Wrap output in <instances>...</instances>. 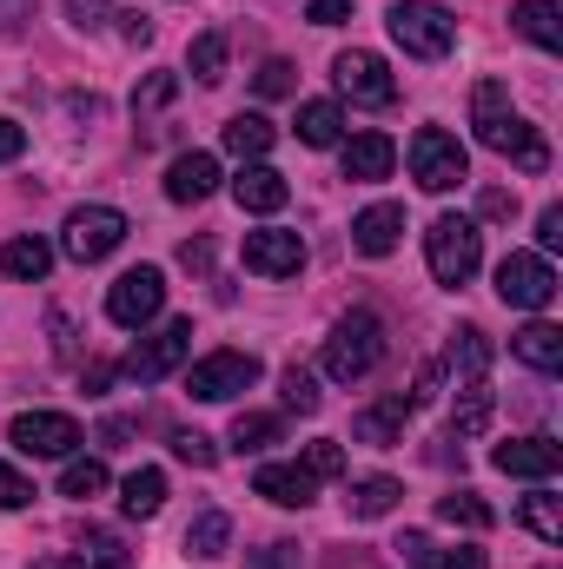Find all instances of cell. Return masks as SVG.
Returning <instances> with one entry per match:
<instances>
[{"instance_id": "obj_1", "label": "cell", "mask_w": 563, "mask_h": 569, "mask_svg": "<svg viewBox=\"0 0 563 569\" xmlns=\"http://www.w3.org/2000/svg\"><path fill=\"white\" fill-rule=\"evenodd\" d=\"M471 127H477V146L517 159L524 172H544V166H551V146H544V133L511 107V87H504V80H477V87H471Z\"/></svg>"}, {"instance_id": "obj_2", "label": "cell", "mask_w": 563, "mask_h": 569, "mask_svg": "<svg viewBox=\"0 0 563 569\" xmlns=\"http://www.w3.org/2000/svg\"><path fill=\"white\" fill-rule=\"evenodd\" d=\"M385 365V318L378 311H345L338 325H332V338H325V378L332 385H358V378H372Z\"/></svg>"}, {"instance_id": "obj_3", "label": "cell", "mask_w": 563, "mask_h": 569, "mask_svg": "<svg viewBox=\"0 0 563 569\" xmlns=\"http://www.w3.org/2000/svg\"><path fill=\"white\" fill-rule=\"evenodd\" d=\"M424 259H431V279L437 284H471V272L484 266V232H477V219H464V212H437L431 219V232H424Z\"/></svg>"}, {"instance_id": "obj_4", "label": "cell", "mask_w": 563, "mask_h": 569, "mask_svg": "<svg viewBox=\"0 0 563 569\" xmlns=\"http://www.w3.org/2000/svg\"><path fill=\"white\" fill-rule=\"evenodd\" d=\"M385 27H392V40H398L412 60H444V53L457 47V20H451L437 0H398V7L385 13Z\"/></svg>"}, {"instance_id": "obj_5", "label": "cell", "mask_w": 563, "mask_h": 569, "mask_svg": "<svg viewBox=\"0 0 563 569\" xmlns=\"http://www.w3.org/2000/svg\"><path fill=\"white\" fill-rule=\"evenodd\" d=\"M412 179H418L424 192H451V186L471 179V152L457 146V133H444V127H418L412 133Z\"/></svg>"}, {"instance_id": "obj_6", "label": "cell", "mask_w": 563, "mask_h": 569, "mask_svg": "<svg viewBox=\"0 0 563 569\" xmlns=\"http://www.w3.org/2000/svg\"><path fill=\"white\" fill-rule=\"evenodd\" d=\"M259 385V358L253 351H213V358H199L192 371H186V391L199 398V405H233L239 391H253Z\"/></svg>"}, {"instance_id": "obj_7", "label": "cell", "mask_w": 563, "mask_h": 569, "mask_svg": "<svg viewBox=\"0 0 563 569\" xmlns=\"http://www.w3.org/2000/svg\"><path fill=\"white\" fill-rule=\"evenodd\" d=\"M67 259H80V266H100L107 252H120L127 246V212H113V206H80L73 219H67Z\"/></svg>"}, {"instance_id": "obj_8", "label": "cell", "mask_w": 563, "mask_h": 569, "mask_svg": "<svg viewBox=\"0 0 563 569\" xmlns=\"http://www.w3.org/2000/svg\"><path fill=\"white\" fill-rule=\"evenodd\" d=\"M192 358V318H172V325H159L152 338H140L134 351H127V378H140V385H159L166 371H179Z\"/></svg>"}, {"instance_id": "obj_9", "label": "cell", "mask_w": 563, "mask_h": 569, "mask_svg": "<svg viewBox=\"0 0 563 569\" xmlns=\"http://www.w3.org/2000/svg\"><path fill=\"white\" fill-rule=\"evenodd\" d=\"M159 305H166V279H159V266H134L127 279H113V291H107V318H113L120 331L152 325Z\"/></svg>"}, {"instance_id": "obj_10", "label": "cell", "mask_w": 563, "mask_h": 569, "mask_svg": "<svg viewBox=\"0 0 563 569\" xmlns=\"http://www.w3.org/2000/svg\"><path fill=\"white\" fill-rule=\"evenodd\" d=\"M7 437H13L20 457H73V450L87 443L67 411H20V418L7 425Z\"/></svg>"}, {"instance_id": "obj_11", "label": "cell", "mask_w": 563, "mask_h": 569, "mask_svg": "<svg viewBox=\"0 0 563 569\" xmlns=\"http://www.w3.org/2000/svg\"><path fill=\"white\" fill-rule=\"evenodd\" d=\"M332 80H338V93H345V100H358V107H392V100H398L392 67H385L378 53H365V47L338 53V60H332Z\"/></svg>"}, {"instance_id": "obj_12", "label": "cell", "mask_w": 563, "mask_h": 569, "mask_svg": "<svg viewBox=\"0 0 563 569\" xmlns=\"http://www.w3.org/2000/svg\"><path fill=\"white\" fill-rule=\"evenodd\" d=\"M497 298L517 305V311H544V305L557 298V272H551V259H537V252H511V259L497 266Z\"/></svg>"}, {"instance_id": "obj_13", "label": "cell", "mask_w": 563, "mask_h": 569, "mask_svg": "<svg viewBox=\"0 0 563 569\" xmlns=\"http://www.w3.org/2000/svg\"><path fill=\"white\" fill-rule=\"evenodd\" d=\"M491 463H497L504 477L551 483V477L563 470V450H557V437H511V443H497V450H491Z\"/></svg>"}, {"instance_id": "obj_14", "label": "cell", "mask_w": 563, "mask_h": 569, "mask_svg": "<svg viewBox=\"0 0 563 569\" xmlns=\"http://www.w3.org/2000/svg\"><path fill=\"white\" fill-rule=\"evenodd\" d=\"M246 272H259V279H298L305 272V239L298 232H246Z\"/></svg>"}, {"instance_id": "obj_15", "label": "cell", "mask_w": 563, "mask_h": 569, "mask_svg": "<svg viewBox=\"0 0 563 569\" xmlns=\"http://www.w3.org/2000/svg\"><path fill=\"white\" fill-rule=\"evenodd\" d=\"M213 186H219V159L213 152H179L166 166V199L172 206H199V199H213Z\"/></svg>"}, {"instance_id": "obj_16", "label": "cell", "mask_w": 563, "mask_h": 569, "mask_svg": "<svg viewBox=\"0 0 563 569\" xmlns=\"http://www.w3.org/2000/svg\"><path fill=\"white\" fill-rule=\"evenodd\" d=\"M398 239H405V206H365L358 219H352V246L365 252V259H385V252H398Z\"/></svg>"}, {"instance_id": "obj_17", "label": "cell", "mask_w": 563, "mask_h": 569, "mask_svg": "<svg viewBox=\"0 0 563 569\" xmlns=\"http://www.w3.org/2000/svg\"><path fill=\"white\" fill-rule=\"evenodd\" d=\"M338 166H345V179L372 186V179H392L398 146H392V133H352V140H345V152H338Z\"/></svg>"}, {"instance_id": "obj_18", "label": "cell", "mask_w": 563, "mask_h": 569, "mask_svg": "<svg viewBox=\"0 0 563 569\" xmlns=\"http://www.w3.org/2000/svg\"><path fill=\"white\" fill-rule=\"evenodd\" d=\"M253 490H259L266 503H279V510H305V503L318 497V477H312L305 463H266V470L253 477Z\"/></svg>"}, {"instance_id": "obj_19", "label": "cell", "mask_w": 563, "mask_h": 569, "mask_svg": "<svg viewBox=\"0 0 563 569\" xmlns=\"http://www.w3.org/2000/svg\"><path fill=\"white\" fill-rule=\"evenodd\" d=\"M233 199H239V212H279L285 199H292V186H285V172L273 166H239V179H233Z\"/></svg>"}, {"instance_id": "obj_20", "label": "cell", "mask_w": 563, "mask_h": 569, "mask_svg": "<svg viewBox=\"0 0 563 569\" xmlns=\"http://www.w3.org/2000/svg\"><path fill=\"white\" fill-rule=\"evenodd\" d=\"M511 27H517L531 47H544V53L563 47V7L557 0H517V7H511Z\"/></svg>"}, {"instance_id": "obj_21", "label": "cell", "mask_w": 563, "mask_h": 569, "mask_svg": "<svg viewBox=\"0 0 563 569\" xmlns=\"http://www.w3.org/2000/svg\"><path fill=\"white\" fill-rule=\"evenodd\" d=\"M0 272H7V279H20V284L47 279V272H53V246H47V239H33V232H20V239H7V246H0Z\"/></svg>"}, {"instance_id": "obj_22", "label": "cell", "mask_w": 563, "mask_h": 569, "mask_svg": "<svg viewBox=\"0 0 563 569\" xmlns=\"http://www.w3.org/2000/svg\"><path fill=\"white\" fill-rule=\"evenodd\" d=\"M398 497H405V483H398V477H358V483L345 490V510H352L358 523H372V517H392V510H398Z\"/></svg>"}, {"instance_id": "obj_23", "label": "cell", "mask_w": 563, "mask_h": 569, "mask_svg": "<svg viewBox=\"0 0 563 569\" xmlns=\"http://www.w3.org/2000/svg\"><path fill=\"white\" fill-rule=\"evenodd\" d=\"M511 351H517L531 371H544V378L563 371V331H557V325H544V318H537V325H524V331L511 338Z\"/></svg>"}, {"instance_id": "obj_24", "label": "cell", "mask_w": 563, "mask_h": 569, "mask_svg": "<svg viewBox=\"0 0 563 569\" xmlns=\"http://www.w3.org/2000/svg\"><path fill=\"white\" fill-rule=\"evenodd\" d=\"M405 418H412V398H405V391H392L385 405H372L352 430H358L365 443H378V450H385V443H398V437H405Z\"/></svg>"}, {"instance_id": "obj_25", "label": "cell", "mask_w": 563, "mask_h": 569, "mask_svg": "<svg viewBox=\"0 0 563 569\" xmlns=\"http://www.w3.org/2000/svg\"><path fill=\"white\" fill-rule=\"evenodd\" d=\"M226 152H239V159H266L273 152V140H279V127L266 120V113H239V120H226Z\"/></svg>"}, {"instance_id": "obj_26", "label": "cell", "mask_w": 563, "mask_h": 569, "mask_svg": "<svg viewBox=\"0 0 563 569\" xmlns=\"http://www.w3.org/2000/svg\"><path fill=\"white\" fill-rule=\"evenodd\" d=\"M491 411H497L491 385H484V378H464V391H457V405H451V430H457V437H477V430L491 425Z\"/></svg>"}, {"instance_id": "obj_27", "label": "cell", "mask_w": 563, "mask_h": 569, "mask_svg": "<svg viewBox=\"0 0 563 569\" xmlns=\"http://www.w3.org/2000/svg\"><path fill=\"white\" fill-rule=\"evenodd\" d=\"M226 543H233V517L226 510H199L186 523V557H226Z\"/></svg>"}, {"instance_id": "obj_28", "label": "cell", "mask_w": 563, "mask_h": 569, "mask_svg": "<svg viewBox=\"0 0 563 569\" xmlns=\"http://www.w3.org/2000/svg\"><path fill=\"white\" fill-rule=\"evenodd\" d=\"M159 503H166V470H134L127 483H120V510L127 517H159Z\"/></svg>"}, {"instance_id": "obj_29", "label": "cell", "mask_w": 563, "mask_h": 569, "mask_svg": "<svg viewBox=\"0 0 563 569\" xmlns=\"http://www.w3.org/2000/svg\"><path fill=\"white\" fill-rule=\"evenodd\" d=\"M298 140L305 146H338L345 140V113H338L332 100H305V107H298Z\"/></svg>"}, {"instance_id": "obj_30", "label": "cell", "mask_w": 563, "mask_h": 569, "mask_svg": "<svg viewBox=\"0 0 563 569\" xmlns=\"http://www.w3.org/2000/svg\"><path fill=\"white\" fill-rule=\"evenodd\" d=\"M437 517L457 523V530H491V523H497V510H491L477 490H451V497H437Z\"/></svg>"}, {"instance_id": "obj_31", "label": "cell", "mask_w": 563, "mask_h": 569, "mask_svg": "<svg viewBox=\"0 0 563 569\" xmlns=\"http://www.w3.org/2000/svg\"><path fill=\"white\" fill-rule=\"evenodd\" d=\"M279 437H285V425L273 411H239V418H233V450H246V457H253V450H273Z\"/></svg>"}, {"instance_id": "obj_32", "label": "cell", "mask_w": 563, "mask_h": 569, "mask_svg": "<svg viewBox=\"0 0 563 569\" xmlns=\"http://www.w3.org/2000/svg\"><path fill=\"white\" fill-rule=\"evenodd\" d=\"M524 530L537 537V543H563V503L551 497V490H537V497H524Z\"/></svg>"}, {"instance_id": "obj_33", "label": "cell", "mask_w": 563, "mask_h": 569, "mask_svg": "<svg viewBox=\"0 0 563 569\" xmlns=\"http://www.w3.org/2000/svg\"><path fill=\"white\" fill-rule=\"evenodd\" d=\"M100 490H107V463H100V457H73V463L60 470V497L87 503V497H100Z\"/></svg>"}, {"instance_id": "obj_34", "label": "cell", "mask_w": 563, "mask_h": 569, "mask_svg": "<svg viewBox=\"0 0 563 569\" xmlns=\"http://www.w3.org/2000/svg\"><path fill=\"white\" fill-rule=\"evenodd\" d=\"M451 365H457L464 378H484V371H491V338H484L477 325H464V331L451 338Z\"/></svg>"}, {"instance_id": "obj_35", "label": "cell", "mask_w": 563, "mask_h": 569, "mask_svg": "<svg viewBox=\"0 0 563 569\" xmlns=\"http://www.w3.org/2000/svg\"><path fill=\"white\" fill-rule=\"evenodd\" d=\"M80 569H127V543L113 530H80Z\"/></svg>"}, {"instance_id": "obj_36", "label": "cell", "mask_w": 563, "mask_h": 569, "mask_svg": "<svg viewBox=\"0 0 563 569\" xmlns=\"http://www.w3.org/2000/svg\"><path fill=\"white\" fill-rule=\"evenodd\" d=\"M192 80H206V87L226 80V33H219V27L192 40Z\"/></svg>"}, {"instance_id": "obj_37", "label": "cell", "mask_w": 563, "mask_h": 569, "mask_svg": "<svg viewBox=\"0 0 563 569\" xmlns=\"http://www.w3.org/2000/svg\"><path fill=\"white\" fill-rule=\"evenodd\" d=\"M279 391H285V411H298V418H312V411H318V385H312L298 365L279 378Z\"/></svg>"}, {"instance_id": "obj_38", "label": "cell", "mask_w": 563, "mask_h": 569, "mask_svg": "<svg viewBox=\"0 0 563 569\" xmlns=\"http://www.w3.org/2000/svg\"><path fill=\"white\" fill-rule=\"evenodd\" d=\"M172 450H179L186 463H199V470H213V463H219V443H213L206 430H172Z\"/></svg>"}, {"instance_id": "obj_39", "label": "cell", "mask_w": 563, "mask_h": 569, "mask_svg": "<svg viewBox=\"0 0 563 569\" xmlns=\"http://www.w3.org/2000/svg\"><path fill=\"white\" fill-rule=\"evenodd\" d=\"M305 470H312V477H345V450H338L332 437H318V443L305 450Z\"/></svg>"}, {"instance_id": "obj_40", "label": "cell", "mask_w": 563, "mask_h": 569, "mask_svg": "<svg viewBox=\"0 0 563 569\" xmlns=\"http://www.w3.org/2000/svg\"><path fill=\"white\" fill-rule=\"evenodd\" d=\"M27 503H33V483L13 463H0V510H27Z\"/></svg>"}, {"instance_id": "obj_41", "label": "cell", "mask_w": 563, "mask_h": 569, "mask_svg": "<svg viewBox=\"0 0 563 569\" xmlns=\"http://www.w3.org/2000/svg\"><path fill=\"white\" fill-rule=\"evenodd\" d=\"M398 563H405V569H437L444 557H437V543H431V537H418V530H412V537L398 543Z\"/></svg>"}, {"instance_id": "obj_42", "label": "cell", "mask_w": 563, "mask_h": 569, "mask_svg": "<svg viewBox=\"0 0 563 569\" xmlns=\"http://www.w3.org/2000/svg\"><path fill=\"white\" fill-rule=\"evenodd\" d=\"M172 93H179V80H172V73H152L140 93H134V113H152V107H166Z\"/></svg>"}, {"instance_id": "obj_43", "label": "cell", "mask_w": 563, "mask_h": 569, "mask_svg": "<svg viewBox=\"0 0 563 569\" xmlns=\"http://www.w3.org/2000/svg\"><path fill=\"white\" fill-rule=\"evenodd\" d=\"M259 93H266V100L292 93V67H285V60H266V67H259Z\"/></svg>"}, {"instance_id": "obj_44", "label": "cell", "mask_w": 563, "mask_h": 569, "mask_svg": "<svg viewBox=\"0 0 563 569\" xmlns=\"http://www.w3.org/2000/svg\"><path fill=\"white\" fill-rule=\"evenodd\" d=\"M537 246H544V252L563 246V206H544V212H537Z\"/></svg>"}, {"instance_id": "obj_45", "label": "cell", "mask_w": 563, "mask_h": 569, "mask_svg": "<svg viewBox=\"0 0 563 569\" xmlns=\"http://www.w3.org/2000/svg\"><path fill=\"white\" fill-rule=\"evenodd\" d=\"M305 20H312V27H338V20H352V0H312Z\"/></svg>"}, {"instance_id": "obj_46", "label": "cell", "mask_w": 563, "mask_h": 569, "mask_svg": "<svg viewBox=\"0 0 563 569\" xmlns=\"http://www.w3.org/2000/svg\"><path fill=\"white\" fill-rule=\"evenodd\" d=\"M107 13H113V0H67V20L73 27H100Z\"/></svg>"}, {"instance_id": "obj_47", "label": "cell", "mask_w": 563, "mask_h": 569, "mask_svg": "<svg viewBox=\"0 0 563 569\" xmlns=\"http://www.w3.org/2000/svg\"><path fill=\"white\" fill-rule=\"evenodd\" d=\"M477 212H484V219H511V212H517V192H504V186H491V192L477 199Z\"/></svg>"}, {"instance_id": "obj_48", "label": "cell", "mask_w": 563, "mask_h": 569, "mask_svg": "<svg viewBox=\"0 0 563 569\" xmlns=\"http://www.w3.org/2000/svg\"><path fill=\"white\" fill-rule=\"evenodd\" d=\"M20 152H27V127L0 120V166H7V159H20Z\"/></svg>"}, {"instance_id": "obj_49", "label": "cell", "mask_w": 563, "mask_h": 569, "mask_svg": "<svg viewBox=\"0 0 563 569\" xmlns=\"http://www.w3.org/2000/svg\"><path fill=\"white\" fill-rule=\"evenodd\" d=\"M27 13H33V0H0V33H20Z\"/></svg>"}, {"instance_id": "obj_50", "label": "cell", "mask_w": 563, "mask_h": 569, "mask_svg": "<svg viewBox=\"0 0 563 569\" xmlns=\"http://www.w3.org/2000/svg\"><path fill=\"white\" fill-rule=\"evenodd\" d=\"M120 33H127L134 47H146V40H152V20H146V13H120Z\"/></svg>"}, {"instance_id": "obj_51", "label": "cell", "mask_w": 563, "mask_h": 569, "mask_svg": "<svg viewBox=\"0 0 563 569\" xmlns=\"http://www.w3.org/2000/svg\"><path fill=\"white\" fill-rule=\"evenodd\" d=\"M437 378H444L437 365H424V371H418V391H412V411H418V405H431V398H437Z\"/></svg>"}, {"instance_id": "obj_52", "label": "cell", "mask_w": 563, "mask_h": 569, "mask_svg": "<svg viewBox=\"0 0 563 569\" xmlns=\"http://www.w3.org/2000/svg\"><path fill=\"white\" fill-rule=\"evenodd\" d=\"M179 266H192V272H206V266H213V246H206V239H199V246L186 239V246H179Z\"/></svg>"}, {"instance_id": "obj_53", "label": "cell", "mask_w": 563, "mask_h": 569, "mask_svg": "<svg viewBox=\"0 0 563 569\" xmlns=\"http://www.w3.org/2000/svg\"><path fill=\"white\" fill-rule=\"evenodd\" d=\"M437 569H484V550H451Z\"/></svg>"}, {"instance_id": "obj_54", "label": "cell", "mask_w": 563, "mask_h": 569, "mask_svg": "<svg viewBox=\"0 0 563 569\" xmlns=\"http://www.w3.org/2000/svg\"><path fill=\"white\" fill-rule=\"evenodd\" d=\"M33 569H80V563H67V557H40Z\"/></svg>"}]
</instances>
